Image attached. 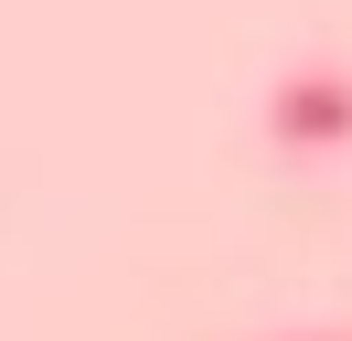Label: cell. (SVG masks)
<instances>
[{
	"label": "cell",
	"mask_w": 352,
	"mask_h": 341,
	"mask_svg": "<svg viewBox=\"0 0 352 341\" xmlns=\"http://www.w3.org/2000/svg\"><path fill=\"white\" fill-rule=\"evenodd\" d=\"M278 341H352V331H278Z\"/></svg>",
	"instance_id": "obj_1"
}]
</instances>
